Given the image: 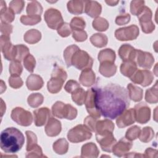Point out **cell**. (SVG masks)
Here are the masks:
<instances>
[{
  "label": "cell",
  "instance_id": "1",
  "mask_svg": "<svg viewBox=\"0 0 158 158\" xmlns=\"http://www.w3.org/2000/svg\"><path fill=\"white\" fill-rule=\"evenodd\" d=\"M94 89L96 107L106 118H116L130 106L128 92L118 85L110 83L103 87H96Z\"/></svg>",
  "mask_w": 158,
  "mask_h": 158
},
{
  "label": "cell",
  "instance_id": "2",
  "mask_svg": "<svg viewBox=\"0 0 158 158\" xmlns=\"http://www.w3.org/2000/svg\"><path fill=\"white\" fill-rule=\"evenodd\" d=\"M24 142L23 133L16 128H7L1 132V148L6 153H15L19 151L22 148Z\"/></svg>",
  "mask_w": 158,
  "mask_h": 158
},
{
  "label": "cell",
  "instance_id": "3",
  "mask_svg": "<svg viewBox=\"0 0 158 158\" xmlns=\"http://www.w3.org/2000/svg\"><path fill=\"white\" fill-rule=\"evenodd\" d=\"M67 77V73L63 69L60 67L54 68L51 73V79L47 84L48 91L54 94L60 91Z\"/></svg>",
  "mask_w": 158,
  "mask_h": 158
},
{
  "label": "cell",
  "instance_id": "4",
  "mask_svg": "<svg viewBox=\"0 0 158 158\" xmlns=\"http://www.w3.org/2000/svg\"><path fill=\"white\" fill-rule=\"evenodd\" d=\"M52 114L59 118L73 120L77 115V110L69 104L57 101L52 107Z\"/></svg>",
  "mask_w": 158,
  "mask_h": 158
},
{
  "label": "cell",
  "instance_id": "5",
  "mask_svg": "<svg viewBox=\"0 0 158 158\" xmlns=\"http://www.w3.org/2000/svg\"><path fill=\"white\" fill-rule=\"evenodd\" d=\"M93 64V58L85 51L77 50L71 59V64L79 70L91 69Z\"/></svg>",
  "mask_w": 158,
  "mask_h": 158
},
{
  "label": "cell",
  "instance_id": "6",
  "mask_svg": "<svg viewBox=\"0 0 158 158\" xmlns=\"http://www.w3.org/2000/svg\"><path fill=\"white\" fill-rule=\"evenodd\" d=\"M92 133L85 125H78L70 130L67 133L68 139L74 143L82 142L91 138Z\"/></svg>",
  "mask_w": 158,
  "mask_h": 158
},
{
  "label": "cell",
  "instance_id": "7",
  "mask_svg": "<svg viewBox=\"0 0 158 158\" xmlns=\"http://www.w3.org/2000/svg\"><path fill=\"white\" fill-rule=\"evenodd\" d=\"M44 18L48 27L53 30H57L64 23L61 13L54 8H50L46 10L44 15Z\"/></svg>",
  "mask_w": 158,
  "mask_h": 158
},
{
  "label": "cell",
  "instance_id": "8",
  "mask_svg": "<svg viewBox=\"0 0 158 158\" xmlns=\"http://www.w3.org/2000/svg\"><path fill=\"white\" fill-rule=\"evenodd\" d=\"M11 118L17 124L22 126H29L33 121L31 114L22 107H15L11 112Z\"/></svg>",
  "mask_w": 158,
  "mask_h": 158
},
{
  "label": "cell",
  "instance_id": "9",
  "mask_svg": "<svg viewBox=\"0 0 158 158\" xmlns=\"http://www.w3.org/2000/svg\"><path fill=\"white\" fill-rule=\"evenodd\" d=\"M139 35V28L135 25L120 28L115 30V36L120 41L135 40Z\"/></svg>",
  "mask_w": 158,
  "mask_h": 158
},
{
  "label": "cell",
  "instance_id": "10",
  "mask_svg": "<svg viewBox=\"0 0 158 158\" xmlns=\"http://www.w3.org/2000/svg\"><path fill=\"white\" fill-rule=\"evenodd\" d=\"M95 89L94 88H91L87 90L86 99H85V106L88 112L93 117L98 119L100 118L101 114L98 110L95 100Z\"/></svg>",
  "mask_w": 158,
  "mask_h": 158
},
{
  "label": "cell",
  "instance_id": "11",
  "mask_svg": "<svg viewBox=\"0 0 158 158\" xmlns=\"http://www.w3.org/2000/svg\"><path fill=\"white\" fill-rule=\"evenodd\" d=\"M130 78L133 83L145 87L151 84L154 80V76L152 72L148 70H137Z\"/></svg>",
  "mask_w": 158,
  "mask_h": 158
},
{
  "label": "cell",
  "instance_id": "12",
  "mask_svg": "<svg viewBox=\"0 0 158 158\" xmlns=\"http://www.w3.org/2000/svg\"><path fill=\"white\" fill-rule=\"evenodd\" d=\"M96 138L103 151L109 152H112V148L116 143V139H115L112 132L96 134Z\"/></svg>",
  "mask_w": 158,
  "mask_h": 158
},
{
  "label": "cell",
  "instance_id": "13",
  "mask_svg": "<svg viewBox=\"0 0 158 158\" xmlns=\"http://www.w3.org/2000/svg\"><path fill=\"white\" fill-rule=\"evenodd\" d=\"M135 120L141 123H147L151 117L150 108L144 102H141L135 105L134 108Z\"/></svg>",
  "mask_w": 158,
  "mask_h": 158
},
{
  "label": "cell",
  "instance_id": "14",
  "mask_svg": "<svg viewBox=\"0 0 158 158\" xmlns=\"http://www.w3.org/2000/svg\"><path fill=\"white\" fill-rule=\"evenodd\" d=\"M154 61L152 55L148 52H144L139 49H136L135 62L141 68L149 69L152 67Z\"/></svg>",
  "mask_w": 158,
  "mask_h": 158
},
{
  "label": "cell",
  "instance_id": "15",
  "mask_svg": "<svg viewBox=\"0 0 158 158\" xmlns=\"http://www.w3.org/2000/svg\"><path fill=\"white\" fill-rule=\"evenodd\" d=\"M1 49L6 59L14 60L15 56V46L12 45L8 36L2 35L0 38Z\"/></svg>",
  "mask_w": 158,
  "mask_h": 158
},
{
  "label": "cell",
  "instance_id": "16",
  "mask_svg": "<svg viewBox=\"0 0 158 158\" xmlns=\"http://www.w3.org/2000/svg\"><path fill=\"white\" fill-rule=\"evenodd\" d=\"M132 143L125 137L122 138L120 141L115 143L112 148V152L114 155L118 157H125L128 154L129 151L132 147Z\"/></svg>",
  "mask_w": 158,
  "mask_h": 158
},
{
  "label": "cell",
  "instance_id": "17",
  "mask_svg": "<svg viewBox=\"0 0 158 158\" xmlns=\"http://www.w3.org/2000/svg\"><path fill=\"white\" fill-rule=\"evenodd\" d=\"M135 122L134 109L131 108L125 110L116 120V123L118 128H124L133 124Z\"/></svg>",
  "mask_w": 158,
  "mask_h": 158
},
{
  "label": "cell",
  "instance_id": "18",
  "mask_svg": "<svg viewBox=\"0 0 158 158\" xmlns=\"http://www.w3.org/2000/svg\"><path fill=\"white\" fill-rule=\"evenodd\" d=\"M34 122L36 126L41 127L46 123L50 117V110L48 107H41L33 111Z\"/></svg>",
  "mask_w": 158,
  "mask_h": 158
},
{
  "label": "cell",
  "instance_id": "19",
  "mask_svg": "<svg viewBox=\"0 0 158 158\" xmlns=\"http://www.w3.org/2000/svg\"><path fill=\"white\" fill-rule=\"evenodd\" d=\"M136 49L128 44L122 45L118 49V55L123 62L135 61Z\"/></svg>",
  "mask_w": 158,
  "mask_h": 158
},
{
  "label": "cell",
  "instance_id": "20",
  "mask_svg": "<svg viewBox=\"0 0 158 158\" xmlns=\"http://www.w3.org/2000/svg\"><path fill=\"white\" fill-rule=\"evenodd\" d=\"M61 128L60 122L54 117H50L45 126V132L49 136H56L60 133Z\"/></svg>",
  "mask_w": 158,
  "mask_h": 158
},
{
  "label": "cell",
  "instance_id": "21",
  "mask_svg": "<svg viewBox=\"0 0 158 158\" xmlns=\"http://www.w3.org/2000/svg\"><path fill=\"white\" fill-rule=\"evenodd\" d=\"M85 2V12L91 17L94 18L98 17L102 10V7L97 1H86Z\"/></svg>",
  "mask_w": 158,
  "mask_h": 158
},
{
  "label": "cell",
  "instance_id": "22",
  "mask_svg": "<svg viewBox=\"0 0 158 158\" xmlns=\"http://www.w3.org/2000/svg\"><path fill=\"white\" fill-rule=\"evenodd\" d=\"M95 73L91 69H87L83 70L80 76L79 80L81 84L85 86H90L95 82Z\"/></svg>",
  "mask_w": 158,
  "mask_h": 158
},
{
  "label": "cell",
  "instance_id": "23",
  "mask_svg": "<svg viewBox=\"0 0 158 158\" xmlns=\"http://www.w3.org/2000/svg\"><path fill=\"white\" fill-rule=\"evenodd\" d=\"M114 130V123L109 120L104 119L99 120L96 124V134H102L107 132H113Z\"/></svg>",
  "mask_w": 158,
  "mask_h": 158
},
{
  "label": "cell",
  "instance_id": "24",
  "mask_svg": "<svg viewBox=\"0 0 158 158\" xmlns=\"http://www.w3.org/2000/svg\"><path fill=\"white\" fill-rule=\"evenodd\" d=\"M44 82L42 78L36 74L30 75L27 79L26 85L30 90H38L43 86Z\"/></svg>",
  "mask_w": 158,
  "mask_h": 158
},
{
  "label": "cell",
  "instance_id": "25",
  "mask_svg": "<svg viewBox=\"0 0 158 158\" xmlns=\"http://www.w3.org/2000/svg\"><path fill=\"white\" fill-rule=\"evenodd\" d=\"M99 151L93 143H88L81 148V157H97Z\"/></svg>",
  "mask_w": 158,
  "mask_h": 158
},
{
  "label": "cell",
  "instance_id": "26",
  "mask_svg": "<svg viewBox=\"0 0 158 158\" xmlns=\"http://www.w3.org/2000/svg\"><path fill=\"white\" fill-rule=\"evenodd\" d=\"M99 71L102 75L106 77H110L114 75L116 73L117 66L114 64V63L102 62L100 63Z\"/></svg>",
  "mask_w": 158,
  "mask_h": 158
},
{
  "label": "cell",
  "instance_id": "27",
  "mask_svg": "<svg viewBox=\"0 0 158 158\" xmlns=\"http://www.w3.org/2000/svg\"><path fill=\"white\" fill-rule=\"evenodd\" d=\"M120 69L123 75L130 78L137 70V65L135 61L123 62Z\"/></svg>",
  "mask_w": 158,
  "mask_h": 158
},
{
  "label": "cell",
  "instance_id": "28",
  "mask_svg": "<svg viewBox=\"0 0 158 158\" xmlns=\"http://www.w3.org/2000/svg\"><path fill=\"white\" fill-rule=\"evenodd\" d=\"M127 88L128 89L130 99L135 102H138L142 99L143 91L141 88L132 83H129L127 86Z\"/></svg>",
  "mask_w": 158,
  "mask_h": 158
},
{
  "label": "cell",
  "instance_id": "29",
  "mask_svg": "<svg viewBox=\"0 0 158 158\" xmlns=\"http://www.w3.org/2000/svg\"><path fill=\"white\" fill-rule=\"evenodd\" d=\"M84 1L80 0L70 1L67 3V9L69 12L73 14L78 15L83 12Z\"/></svg>",
  "mask_w": 158,
  "mask_h": 158
},
{
  "label": "cell",
  "instance_id": "30",
  "mask_svg": "<svg viewBox=\"0 0 158 158\" xmlns=\"http://www.w3.org/2000/svg\"><path fill=\"white\" fill-rule=\"evenodd\" d=\"M43 12V7L40 3L36 1H31L27 7V13L29 16H41Z\"/></svg>",
  "mask_w": 158,
  "mask_h": 158
},
{
  "label": "cell",
  "instance_id": "31",
  "mask_svg": "<svg viewBox=\"0 0 158 158\" xmlns=\"http://www.w3.org/2000/svg\"><path fill=\"white\" fill-rule=\"evenodd\" d=\"M115 59V53L111 49H105L101 50L98 54V60L100 63L102 62H109L114 63Z\"/></svg>",
  "mask_w": 158,
  "mask_h": 158
},
{
  "label": "cell",
  "instance_id": "32",
  "mask_svg": "<svg viewBox=\"0 0 158 158\" xmlns=\"http://www.w3.org/2000/svg\"><path fill=\"white\" fill-rule=\"evenodd\" d=\"M24 40L29 44L38 43L41 38V32L36 29H31L27 31L24 35Z\"/></svg>",
  "mask_w": 158,
  "mask_h": 158
},
{
  "label": "cell",
  "instance_id": "33",
  "mask_svg": "<svg viewBox=\"0 0 158 158\" xmlns=\"http://www.w3.org/2000/svg\"><path fill=\"white\" fill-rule=\"evenodd\" d=\"M86 92L82 88H78L72 93V98L74 102L78 106L85 104Z\"/></svg>",
  "mask_w": 158,
  "mask_h": 158
},
{
  "label": "cell",
  "instance_id": "34",
  "mask_svg": "<svg viewBox=\"0 0 158 158\" xmlns=\"http://www.w3.org/2000/svg\"><path fill=\"white\" fill-rule=\"evenodd\" d=\"M90 41L94 46L102 48L107 45V37L102 33H96L90 37Z\"/></svg>",
  "mask_w": 158,
  "mask_h": 158
},
{
  "label": "cell",
  "instance_id": "35",
  "mask_svg": "<svg viewBox=\"0 0 158 158\" xmlns=\"http://www.w3.org/2000/svg\"><path fill=\"white\" fill-rule=\"evenodd\" d=\"M69 149V143L64 138H60L53 144V149L58 154H65Z\"/></svg>",
  "mask_w": 158,
  "mask_h": 158
},
{
  "label": "cell",
  "instance_id": "36",
  "mask_svg": "<svg viewBox=\"0 0 158 158\" xmlns=\"http://www.w3.org/2000/svg\"><path fill=\"white\" fill-rule=\"evenodd\" d=\"M29 54V49L26 46L23 44L16 45L15 46V56L14 60L21 62Z\"/></svg>",
  "mask_w": 158,
  "mask_h": 158
},
{
  "label": "cell",
  "instance_id": "37",
  "mask_svg": "<svg viewBox=\"0 0 158 158\" xmlns=\"http://www.w3.org/2000/svg\"><path fill=\"white\" fill-rule=\"evenodd\" d=\"M145 99L146 101L150 103H157V83L156 82L155 85L148 89L146 91L145 94Z\"/></svg>",
  "mask_w": 158,
  "mask_h": 158
},
{
  "label": "cell",
  "instance_id": "38",
  "mask_svg": "<svg viewBox=\"0 0 158 158\" xmlns=\"http://www.w3.org/2000/svg\"><path fill=\"white\" fill-rule=\"evenodd\" d=\"M0 18L1 22L3 23H10L13 22L15 18V13L10 8L5 7L1 9Z\"/></svg>",
  "mask_w": 158,
  "mask_h": 158
},
{
  "label": "cell",
  "instance_id": "39",
  "mask_svg": "<svg viewBox=\"0 0 158 158\" xmlns=\"http://www.w3.org/2000/svg\"><path fill=\"white\" fill-rule=\"evenodd\" d=\"M80 49V48L76 46V45H70L68 46L64 51V57L65 61V63L67 64V67H69L72 65L71 64V59L75 54V52Z\"/></svg>",
  "mask_w": 158,
  "mask_h": 158
},
{
  "label": "cell",
  "instance_id": "40",
  "mask_svg": "<svg viewBox=\"0 0 158 158\" xmlns=\"http://www.w3.org/2000/svg\"><path fill=\"white\" fill-rule=\"evenodd\" d=\"M44 100L43 96L40 93H32L28 98V103L32 107H37L40 106Z\"/></svg>",
  "mask_w": 158,
  "mask_h": 158
},
{
  "label": "cell",
  "instance_id": "41",
  "mask_svg": "<svg viewBox=\"0 0 158 158\" xmlns=\"http://www.w3.org/2000/svg\"><path fill=\"white\" fill-rule=\"evenodd\" d=\"M93 28L98 31H106L109 27V22L102 17H97L93 22Z\"/></svg>",
  "mask_w": 158,
  "mask_h": 158
},
{
  "label": "cell",
  "instance_id": "42",
  "mask_svg": "<svg viewBox=\"0 0 158 158\" xmlns=\"http://www.w3.org/2000/svg\"><path fill=\"white\" fill-rule=\"evenodd\" d=\"M153 137H154L153 130L149 127H146L143 129L142 132L140 133L138 138L143 143H148L150 141Z\"/></svg>",
  "mask_w": 158,
  "mask_h": 158
},
{
  "label": "cell",
  "instance_id": "43",
  "mask_svg": "<svg viewBox=\"0 0 158 158\" xmlns=\"http://www.w3.org/2000/svg\"><path fill=\"white\" fill-rule=\"evenodd\" d=\"M70 26L73 31L75 30H83L85 28L86 23L85 20L81 17H73L70 23Z\"/></svg>",
  "mask_w": 158,
  "mask_h": 158
},
{
  "label": "cell",
  "instance_id": "44",
  "mask_svg": "<svg viewBox=\"0 0 158 158\" xmlns=\"http://www.w3.org/2000/svg\"><path fill=\"white\" fill-rule=\"evenodd\" d=\"M138 17L140 24L148 23L152 21V12L149 7L144 6L142 12L138 15Z\"/></svg>",
  "mask_w": 158,
  "mask_h": 158
},
{
  "label": "cell",
  "instance_id": "45",
  "mask_svg": "<svg viewBox=\"0 0 158 158\" xmlns=\"http://www.w3.org/2000/svg\"><path fill=\"white\" fill-rule=\"evenodd\" d=\"M144 7V1H132L130 4V11L134 15H138Z\"/></svg>",
  "mask_w": 158,
  "mask_h": 158
},
{
  "label": "cell",
  "instance_id": "46",
  "mask_svg": "<svg viewBox=\"0 0 158 158\" xmlns=\"http://www.w3.org/2000/svg\"><path fill=\"white\" fill-rule=\"evenodd\" d=\"M22 66L20 62L12 60L9 65V72L12 76H20L22 72Z\"/></svg>",
  "mask_w": 158,
  "mask_h": 158
},
{
  "label": "cell",
  "instance_id": "47",
  "mask_svg": "<svg viewBox=\"0 0 158 158\" xmlns=\"http://www.w3.org/2000/svg\"><path fill=\"white\" fill-rule=\"evenodd\" d=\"M140 133H141L140 127L136 125H135L127 130L125 134V138L130 141L134 140L139 137Z\"/></svg>",
  "mask_w": 158,
  "mask_h": 158
},
{
  "label": "cell",
  "instance_id": "48",
  "mask_svg": "<svg viewBox=\"0 0 158 158\" xmlns=\"http://www.w3.org/2000/svg\"><path fill=\"white\" fill-rule=\"evenodd\" d=\"M41 20V16H29V15H22L21 16L20 20L25 25H33L39 23Z\"/></svg>",
  "mask_w": 158,
  "mask_h": 158
},
{
  "label": "cell",
  "instance_id": "49",
  "mask_svg": "<svg viewBox=\"0 0 158 158\" xmlns=\"http://www.w3.org/2000/svg\"><path fill=\"white\" fill-rule=\"evenodd\" d=\"M25 133L27 138V151H28L37 145V137L36 135L31 131H27Z\"/></svg>",
  "mask_w": 158,
  "mask_h": 158
},
{
  "label": "cell",
  "instance_id": "50",
  "mask_svg": "<svg viewBox=\"0 0 158 158\" xmlns=\"http://www.w3.org/2000/svg\"><path fill=\"white\" fill-rule=\"evenodd\" d=\"M36 60L34 57L30 54H28L23 59V65L25 68L30 72H33L35 67Z\"/></svg>",
  "mask_w": 158,
  "mask_h": 158
},
{
  "label": "cell",
  "instance_id": "51",
  "mask_svg": "<svg viewBox=\"0 0 158 158\" xmlns=\"http://www.w3.org/2000/svg\"><path fill=\"white\" fill-rule=\"evenodd\" d=\"M26 157H46L42 152V149L38 144L30 150L27 151Z\"/></svg>",
  "mask_w": 158,
  "mask_h": 158
},
{
  "label": "cell",
  "instance_id": "52",
  "mask_svg": "<svg viewBox=\"0 0 158 158\" xmlns=\"http://www.w3.org/2000/svg\"><path fill=\"white\" fill-rule=\"evenodd\" d=\"M24 1L20 0L12 1L9 3V8L12 10L15 14H20L24 7Z\"/></svg>",
  "mask_w": 158,
  "mask_h": 158
},
{
  "label": "cell",
  "instance_id": "53",
  "mask_svg": "<svg viewBox=\"0 0 158 158\" xmlns=\"http://www.w3.org/2000/svg\"><path fill=\"white\" fill-rule=\"evenodd\" d=\"M57 30L59 35L62 37H67L72 33V29L70 24L67 23H64Z\"/></svg>",
  "mask_w": 158,
  "mask_h": 158
},
{
  "label": "cell",
  "instance_id": "54",
  "mask_svg": "<svg viewBox=\"0 0 158 158\" xmlns=\"http://www.w3.org/2000/svg\"><path fill=\"white\" fill-rule=\"evenodd\" d=\"M9 85L15 89L20 88L23 85V81L19 76H12L11 75L9 78Z\"/></svg>",
  "mask_w": 158,
  "mask_h": 158
},
{
  "label": "cell",
  "instance_id": "55",
  "mask_svg": "<svg viewBox=\"0 0 158 158\" xmlns=\"http://www.w3.org/2000/svg\"><path fill=\"white\" fill-rule=\"evenodd\" d=\"M96 118L93 117L92 116H88L85 118L84 120L85 125L90 130L95 131L96 130Z\"/></svg>",
  "mask_w": 158,
  "mask_h": 158
},
{
  "label": "cell",
  "instance_id": "56",
  "mask_svg": "<svg viewBox=\"0 0 158 158\" xmlns=\"http://www.w3.org/2000/svg\"><path fill=\"white\" fill-rule=\"evenodd\" d=\"M72 36L77 41H84L87 38V34L84 30H75L73 31Z\"/></svg>",
  "mask_w": 158,
  "mask_h": 158
},
{
  "label": "cell",
  "instance_id": "57",
  "mask_svg": "<svg viewBox=\"0 0 158 158\" xmlns=\"http://www.w3.org/2000/svg\"><path fill=\"white\" fill-rule=\"evenodd\" d=\"M79 87H80V84L77 81L73 80H70L67 82L64 86V89L67 93H72L75 89Z\"/></svg>",
  "mask_w": 158,
  "mask_h": 158
},
{
  "label": "cell",
  "instance_id": "58",
  "mask_svg": "<svg viewBox=\"0 0 158 158\" xmlns=\"http://www.w3.org/2000/svg\"><path fill=\"white\" fill-rule=\"evenodd\" d=\"M130 15L129 14H121L118 15L115 19V23L118 25L127 24L130 22Z\"/></svg>",
  "mask_w": 158,
  "mask_h": 158
},
{
  "label": "cell",
  "instance_id": "59",
  "mask_svg": "<svg viewBox=\"0 0 158 158\" xmlns=\"http://www.w3.org/2000/svg\"><path fill=\"white\" fill-rule=\"evenodd\" d=\"M13 27L7 23L1 22V32L3 35L9 36V35L12 32Z\"/></svg>",
  "mask_w": 158,
  "mask_h": 158
},
{
  "label": "cell",
  "instance_id": "60",
  "mask_svg": "<svg viewBox=\"0 0 158 158\" xmlns=\"http://www.w3.org/2000/svg\"><path fill=\"white\" fill-rule=\"evenodd\" d=\"M142 31L145 33H151L152 32L155 28V25L153 23L152 21H151L146 23H141L140 24Z\"/></svg>",
  "mask_w": 158,
  "mask_h": 158
},
{
  "label": "cell",
  "instance_id": "61",
  "mask_svg": "<svg viewBox=\"0 0 158 158\" xmlns=\"http://www.w3.org/2000/svg\"><path fill=\"white\" fill-rule=\"evenodd\" d=\"M157 151L156 149H153L151 148H149L145 151L144 155H143V156H144V157H155L154 156V153H157Z\"/></svg>",
  "mask_w": 158,
  "mask_h": 158
},
{
  "label": "cell",
  "instance_id": "62",
  "mask_svg": "<svg viewBox=\"0 0 158 158\" xmlns=\"http://www.w3.org/2000/svg\"><path fill=\"white\" fill-rule=\"evenodd\" d=\"M1 117L3 115V114L4 112L6 111V104L4 102L3 100L1 99Z\"/></svg>",
  "mask_w": 158,
  "mask_h": 158
},
{
  "label": "cell",
  "instance_id": "63",
  "mask_svg": "<svg viewBox=\"0 0 158 158\" xmlns=\"http://www.w3.org/2000/svg\"><path fill=\"white\" fill-rule=\"evenodd\" d=\"M106 2L109 5V6H116L117 3H118V1H106Z\"/></svg>",
  "mask_w": 158,
  "mask_h": 158
},
{
  "label": "cell",
  "instance_id": "64",
  "mask_svg": "<svg viewBox=\"0 0 158 158\" xmlns=\"http://www.w3.org/2000/svg\"><path fill=\"white\" fill-rule=\"evenodd\" d=\"M1 93H2L3 91L6 90V85L4 83V81H3L2 80H1Z\"/></svg>",
  "mask_w": 158,
  "mask_h": 158
}]
</instances>
